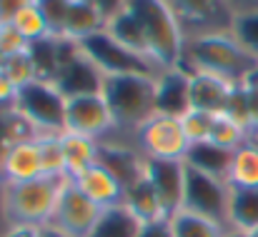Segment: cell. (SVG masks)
<instances>
[{
	"label": "cell",
	"mask_w": 258,
	"mask_h": 237,
	"mask_svg": "<svg viewBox=\"0 0 258 237\" xmlns=\"http://www.w3.org/2000/svg\"><path fill=\"white\" fill-rule=\"evenodd\" d=\"M180 70L211 73L231 82H246L258 73V58L233 35V30L208 33L185 38Z\"/></svg>",
	"instance_id": "cell-1"
},
{
	"label": "cell",
	"mask_w": 258,
	"mask_h": 237,
	"mask_svg": "<svg viewBox=\"0 0 258 237\" xmlns=\"http://www.w3.org/2000/svg\"><path fill=\"white\" fill-rule=\"evenodd\" d=\"M100 92L115 120L113 135L133 138V133L158 112V75L103 73Z\"/></svg>",
	"instance_id": "cell-2"
},
{
	"label": "cell",
	"mask_w": 258,
	"mask_h": 237,
	"mask_svg": "<svg viewBox=\"0 0 258 237\" xmlns=\"http://www.w3.org/2000/svg\"><path fill=\"white\" fill-rule=\"evenodd\" d=\"M125 8L136 15L148 55L153 65L166 73V70H178L183 60V48H185V33L180 23L175 20L173 10L166 0H125Z\"/></svg>",
	"instance_id": "cell-3"
},
{
	"label": "cell",
	"mask_w": 258,
	"mask_h": 237,
	"mask_svg": "<svg viewBox=\"0 0 258 237\" xmlns=\"http://www.w3.org/2000/svg\"><path fill=\"white\" fill-rule=\"evenodd\" d=\"M68 177H38L0 185V212L8 225H45Z\"/></svg>",
	"instance_id": "cell-4"
},
{
	"label": "cell",
	"mask_w": 258,
	"mask_h": 237,
	"mask_svg": "<svg viewBox=\"0 0 258 237\" xmlns=\"http://www.w3.org/2000/svg\"><path fill=\"white\" fill-rule=\"evenodd\" d=\"M133 145L146 160L161 162H185L190 153V143L183 133L180 115L161 110L133 133Z\"/></svg>",
	"instance_id": "cell-5"
},
{
	"label": "cell",
	"mask_w": 258,
	"mask_h": 237,
	"mask_svg": "<svg viewBox=\"0 0 258 237\" xmlns=\"http://www.w3.org/2000/svg\"><path fill=\"white\" fill-rule=\"evenodd\" d=\"M228 200H231V187L223 177L211 175L206 170H198L190 162H183L180 210L211 217V220L228 227Z\"/></svg>",
	"instance_id": "cell-6"
},
{
	"label": "cell",
	"mask_w": 258,
	"mask_h": 237,
	"mask_svg": "<svg viewBox=\"0 0 258 237\" xmlns=\"http://www.w3.org/2000/svg\"><path fill=\"white\" fill-rule=\"evenodd\" d=\"M15 110L33 125L35 135H60L66 95L50 80H35L18 90Z\"/></svg>",
	"instance_id": "cell-7"
},
{
	"label": "cell",
	"mask_w": 258,
	"mask_h": 237,
	"mask_svg": "<svg viewBox=\"0 0 258 237\" xmlns=\"http://www.w3.org/2000/svg\"><path fill=\"white\" fill-rule=\"evenodd\" d=\"M63 133L83 135L93 140H108L115 133V120L103 92H81L66 97Z\"/></svg>",
	"instance_id": "cell-8"
},
{
	"label": "cell",
	"mask_w": 258,
	"mask_h": 237,
	"mask_svg": "<svg viewBox=\"0 0 258 237\" xmlns=\"http://www.w3.org/2000/svg\"><path fill=\"white\" fill-rule=\"evenodd\" d=\"M180 23L185 38L208 35V33H228L233 30L236 15L226 0H166Z\"/></svg>",
	"instance_id": "cell-9"
},
{
	"label": "cell",
	"mask_w": 258,
	"mask_h": 237,
	"mask_svg": "<svg viewBox=\"0 0 258 237\" xmlns=\"http://www.w3.org/2000/svg\"><path fill=\"white\" fill-rule=\"evenodd\" d=\"M78 48L83 50V55L100 73H148V75H161V70L156 65H151L148 60L138 58L136 53L125 50L105 30L83 40Z\"/></svg>",
	"instance_id": "cell-10"
},
{
	"label": "cell",
	"mask_w": 258,
	"mask_h": 237,
	"mask_svg": "<svg viewBox=\"0 0 258 237\" xmlns=\"http://www.w3.org/2000/svg\"><path fill=\"white\" fill-rule=\"evenodd\" d=\"M103 212L105 210L98 207L93 200H88L86 195L73 185V180H66L50 222H55L58 227H63L73 237H90L95 225L100 222Z\"/></svg>",
	"instance_id": "cell-11"
},
{
	"label": "cell",
	"mask_w": 258,
	"mask_h": 237,
	"mask_svg": "<svg viewBox=\"0 0 258 237\" xmlns=\"http://www.w3.org/2000/svg\"><path fill=\"white\" fill-rule=\"evenodd\" d=\"M185 73V70H183ZM238 82L211 75V73H185V102L188 110H201L208 115L226 112V105Z\"/></svg>",
	"instance_id": "cell-12"
},
{
	"label": "cell",
	"mask_w": 258,
	"mask_h": 237,
	"mask_svg": "<svg viewBox=\"0 0 258 237\" xmlns=\"http://www.w3.org/2000/svg\"><path fill=\"white\" fill-rule=\"evenodd\" d=\"M100 80H103V73L88 60L76 43H68L60 70L53 80L58 85V90L66 97L68 95H81V92H100Z\"/></svg>",
	"instance_id": "cell-13"
},
{
	"label": "cell",
	"mask_w": 258,
	"mask_h": 237,
	"mask_svg": "<svg viewBox=\"0 0 258 237\" xmlns=\"http://www.w3.org/2000/svg\"><path fill=\"white\" fill-rule=\"evenodd\" d=\"M73 185L86 195L88 200H93L98 207L103 210H113V207H120L123 200H125V185L120 182V177L105 167L100 160L95 165H90L88 170H83Z\"/></svg>",
	"instance_id": "cell-14"
},
{
	"label": "cell",
	"mask_w": 258,
	"mask_h": 237,
	"mask_svg": "<svg viewBox=\"0 0 258 237\" xmlns=\"http://www.w3.org/2000/svg\"><path fill=\"white\" fill-rule=\"evenodd\" d=\"M43 177V158H40V143L38 138H28L15 143L0 167V182H28Z\"/></svg>",
	"instance_id": "cell-15"
},
{
	"label": "cell",
	"mask_w": 258,
	"mask_h": 237,
	"mask_svg": "<svg viewBox=\"0 0 258 237\" xmlns=\"http://www.w3.org/2000/svg\"><path fill=\"white\" fill-rule=\"evenodd\" d=\"M143 172L151 180L153 190L158 192L168 217L180 210L183 200V162H161V160H146Z\"/></svg>",
	"instance_id": "cell-16"
},
{
	"label": "cell",
	"mask_w": 258,
	"mask_h": 237,
	"mask_svg": "<svg viewBox=\"0 0 258 237\" xmlns=\"http://www.w3.org/2000/svg\"><path fill=\"white\" fill-rule=\"evenodd\" d=\"M105 25H108V18L93 0H71L60 40L81 45L83 40L93 38L95 33H103Z\"/></svg>",
	"instance_id": "cell-17"
},
{
	"label": "cell",
	"mask_w": 258,
	"mask_h": 237,
	"mask_svg": "<svg viewBox=\"0 0 258 237\" xmlns=\"http://www.w3.org/2000/svg\"><path fill=\"white\" fill-rule=\"evenodd\" d=\"M123 205L128 207V212L141 222V225H148V222H161V220H168V212L158 197V192L153 190L151 180L146 177V172L131 182L125 187V200Z\"/></svg>",
	"instance_id": "cell-18"
},
{
	"label": "cell",
	"mask_w": 258,
	"mask_h": 237,
	"mask_svg": "<svg viewBox=\"0 0 258 237\" xmlns=\"http://www.w3.org/2000/svg\"><path fill=\"white\" fill-rule=\"evenodd\" d=\"M226 182L233 190H258V140H248L231 153Z\"/></svg>",
	"instance_id": "cell-19"
},
{
	"label": "cell",
	"mask_w": 258,
	"mask_h": 237,
	"mask_svg": "<svg viewBox=\"0 0 258 237\" xmlns=\"http://www.w3.org/2000/svg\"><path fill=\"white\" fill-rule=\"evenodd\" d=\"M60 145H63L68 180H76L83 170H88L90 165L100 160V140L73 135V133H60Z\"/></svg>",
	"instance_id": "cell-20"
},
{
	"label": "cell",
	"mask_w": 258,
	"mask_h": 237,
	"mask_svg": "<svg viewBox=\"0 0 258 237\" xmlns=\"http://www.w3.org/2000/svg\"><path fill=\"white\" fill-rule=\"evenodd\" d=\"M105 33H108L113 40H118L125 50L136 53L138 58H143V60H148V63L153 65V60H151V55H148V45H146L143 30H141V25H138L136 15H133L125 5H123L113 18H108Z\"/></svg>",
	"instance_id": "cell-21"
},
{
	"label": "cell",
	"mask_w": 258,
	"mask_h": 237,
	"mask_svg": "<svg viewBox=\"0 0 258 237\" xmlns=\"http://www.w3.org/2000/svg\"><path fill=\"white\" fill-rule=\"evenodd\" d=\"M228 230L248 237L258 232V190H233L231 187Z\"/></svg>",
	"instance_id": "cell-22"
},
{
	"label": "cell",
	"mask_w": 258,
	"mask_h": 237,
	"mask_svg": "<svg viewBox=\"0 0 258 237\" xmlns=\"http://www.w3.org/2000/svg\"><path fill=\"white\" fill-rule=\"evenodd\" d=\"M168 222H171L173 237H228V232H231L226 225H221L211 217L188 212V210L173 212Z\"/></svg>",
	"instance_id": "cell-23"
},
{
	"label": "cell",
	"mask_w": 258,
	"mask_h": 237,
	"mask_svg": "<svg viewBox=\"0 0 258 237\" xmlns=\"http://www.w3.org/2000/svg\"><path fill=\"white\" fill-rule=\"evenodd\" d=\"M158 110L161 112H173L183 115L188 110L185 102V73L178 70H166L158 75Z\"/></svg>",
	"instance_id": "cell-24"
},
{
	"label": "cell",
	"mask_w": 258,
	"mask_h": 237,
	"mask_svg": "<svg viewBox=\"0 0 258 237\" xmlns=\"http://www.w3.org/2000/svg\"><path fill=\"white\" fill-rule=\"evenodd\" d=\"M248 140H251L248 130H246L241 123H236L231 115L221 112V115L213 117V128H211V135H208V145H213V148H218V150H223V153H236V150H238L243 143H248Z\"/></svg>",
	"instance_id": "cell-25"
},
{
	"label": "cell",
	"mask_w": 258,
	"mask_h": 237,
	"mask_svg": "<svg viewBox=\"0 0 258 237\" xmlns=\"http://www.w3.org/2000/svg\"><path fill=\"white\" fill-rule=\"evenodd\" d=\"M28 138H38L33 125L15 107H0V167H3V160L8 155V150L15 143L28 140Z\"/></svg>",
	"instance_id": "cell-26"
},
{
	"label": "cell",
	"mask_w": 258,
	"mask_h": 237,
	"mask_svg": "<svg viewBox=\"0 0 258 237\" xmlns=\"http://www.w3.org/2000/svg\"><path fill=\"white\" fill-rule=\"evenodd\" d=\"M138 227H141V222L128 212L125 205H120V207H113V210L103 212L100 222L95 225L90 237H136Z\"/></svg>",
	"instance_id": "cell-27"
},
{
	"label": "cell",
	"mask_w": 258,
	"mask_h": 237,
	"mask_svg": "<svg viewBox=\"0 0 258 237\" xmlns=\"http://www.w3.org/2000/svg\"><path fill=\"white\" fill-rule=\"evenodd\" d=\"M13 25H15V30H18L30 45L53 38V33H50V28H48V23H45V18H43V13H40V8H38L35 3L25 5V8L15 15Z\"/></svg>",
	"instance_id": "cell-28"
},
{
	"label": "cell",
	"mask_w": 258,
	"mask_h": 237,
	"mask_svg": "<svg viewBox=\"0 0 258 237\" xmlns=\"http://www.w3.org/2000/svg\"><path fill=\"white\" fill-rule=\"evenodd\" d=\"M228 160H231V153H223V150H218V148H213V145L203 143V145H193V148H190V153H188L185 162H190L193 167L206 170V172L218 175V177H223V180H226Z\"/></svg>",
	"instance_id": "cell-29"
},
{
	"label": "cell",
	"mask_w": 258,
	"mask_h": 237,
	"mask_svg": "<svg viewBox=\"0 0 258 237\" xmlns=\"http://www.w3.org/2000/svg\"><path fill=\"white\" fill-rule=\"evenodd\" d=\"M40 158H43V177H68L60 135H38Z\"/></svg>",
	"instance_id": "cell-30"
},
{
	"label": "cell",
	"mask_w": 258,
	"mask_h": 237,
	"mask_svg": "<svg viewBox=\"0 0 258 237\" xmlns=\"http://www.w3.org/2000/svg\"><path fill=\"white\" fill-rule=\"evenodd\" d=\"M3 68H5L8 78L18 85V90L25 87V85H30V82H35V80H40L38 78V65H35V58H33V50L30 48L25 53H18V55L8 58Z\"/></svg>",
	"instance_id": "cell-31"
},
{
	"label": "cell",
	"mask_w": 258,
	"mask_h": 237,
	"mask_svg": "<svg viewBox=\"0 0 258 237\" xmlns=\"http://www.w3.org/2000/svg\"><path fill=\"white\" fill-rule=\"evenodd\" d=\"M213 117L216 115H208V112H201V110H185L180 115V125H183V133H185L190 148L208 143V135H211V128H213Z\"/></svg>",
	"instance_id": "cell-32"
},
{
	"label": "cell",
	"mask_w": 258,
	"mask_h": 237,
	"mask_svg": "<svg viewBox=\"0 0 258 237\" xmlns=\"http://www.w3.org/2000/svg\"><path fill=\"white\" fill-rule=\"evenodd\" d=\"M33 3L40 8V13H43V18H45V23H48V28L53 33V38H60L66 18H68L71 0H33Z\"/></svg>",
	"instance_id": "cell-33"
},
{
	"label": "cell",
	"mask_w": 258,
	"mask_h": 237,
	"mask_svg": "<svg viewBox=\"0 0 258 237\" xmlns=\"http://www.w3.org/2000/svg\"><path fill=\"white\" fill-rule=\"evenodd\" d=\"M233 35L258 58V15H241V18H236Z\"/></svg>",
	"instance_id": "cell-34"
},
{
	"label": "cell",
	"mask_w": 258,
	"mask_h": 237,
	"mask_svg": "<svg viewBox=\"0 0 258 237\" xmlns=\"http://www.w3.org/2000/svg\"><path fill=\"white\" fill-rule=\"evenodd\" d=\"M28 48H30V43L15 30L13 23L0 25V55H3L5 60L13 58V55H18V53H25Z\"/></svg>",
	"instance_id": "cell-35"
},
{
	"label": "cell",
	"mask_w": 258,
	"mask_h": 237,
	"mask_svg": "<svg viewBox=\"0 0 258 237\" xmlns=\"http://www.w3.org/2000/svg\"><path fill=\"white\" fill-rule=\"evenodd\" d=\"M246 100H248V133L251 140H258V73L243 82Z\"/></svg>",
	"instance_id": "cell-36"
},
{
	"label": "cell",
	"mask_w": 258,
	"mask_h": 237,
	"mask_svg": "<svg viewBox=\"0 0 258 237\" xmlns=\"http://www.w3.org/2000/svg\"><path fill=\"white\" fill-rule=\"evenodd\" d=\"M18 100V85L8 78L5 68L0 65V107H15Z\"/></svg>",
	"instance_id": "cell-37"
},
{
	"label": "cell",
	"mask_w": 258,
	"mask_h": 237,
	"mask_svg": "<svg viewBox=\"0 0 258 237\" xmlns=\"http://www.w3.org/2000/svg\"><path fill=\"white\" fill-rule=\"evenodd\" d=\"M30 3H33V0H0V25L13 23L15 15H18L25 5H30Z\"/></svg>",
	"instance_id": "cell-38"
},
{
	"label": "cell",
	"mask_w": 258,
	"mask_h": 237,
	"mask_svg": "<svg viewBox=\"0 0 258 237\" xmlns=\"http://www.w3.org/2000/svg\"><path fill=\"white\" fill-rule=\"evenodd\" d=\"M136 237H173L171 232V222L168 220H161V222H148V225H141Z\"/></svg>",
	"instance_id": "cell-39"
},
{
	"label": "cell",
	"mask_w": 258,
	"mask_h": 237,
	"mask_svg": "<svg viewBox=\"0 0 258 237\" xmlns=\"http://www.w3.org/2000/svg\"><path fill=\"white\" fill-rule=\"evenodd\" d=\"M0 237H40V225H8Z\"/></svg>",
	"instance_id": "cell-40"
},
{
	"label": "cell",
	"mask_w": 258,
	"mask_h": 237,
	"mask_svg": "<svg viewBox=\"0 0 258 237\" xmlns=\"http://www.w3.org/2000/svg\"><path fill=\"white\" fill-rule=\"evenodd\" d=\"M236 18L241 15H258V0H226Z\"/></svg>",
	"instance_id": "cell-41"
},
{
	"label": "cell",
	"mask_w": 258,
	"mask_h": 237,
	"mask_svg": "<svg viewBox=\"0 0 258 237\" xmlns=\"http://www.w3.org/2000/svg\"><path fill=\"white\" fill-rule=\"evenodd\" d=\"M93 3H95V5H98V8L105 13V18H113V15H115V13H118L123 5H125V0H93Z\"/></svg>",
	"instance_id": "cell-42"
},
{
	"label": "cell",
	"mask_w": 258,
	"mask_h": 237,
	"mask_svg": "<svg viewBox=\"0 0 258 237\" xmlns=\"http://www.w3.org/2000/svg\"><path fill=\"white\" fill-rule=\"evenodd\" d=\"M40 237H73V235L66 232L63 227H58L55 222H45V225H40Z\"/></svg>",
	"instance_id": "cell-43"
},
{
	"label": "cell",
	"mask_w": 258,
	"mask_h": 237,
	"mask_svg": "<svg viewBox=\"0 0 258 237\" xmlns=\"http://www.w3.org/2000/svg\"><path fill=\"white\" fill-rule=\"evenodd\" d=\"M228 237H248V235H241V232H228Z\"/></svg>",
	"instance_id": "cell-44"
}]
</instances>
